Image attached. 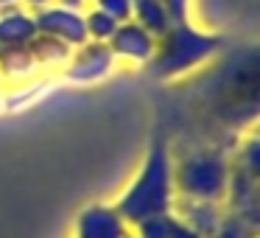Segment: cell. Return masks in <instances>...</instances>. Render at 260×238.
<instances>
[{
  "mask_svg": "<svg viewBox=\"0 0 260 238\" xmlns=\"http://www.w3.org/2000/svg\"><path fill=\"white\" fill-rule=\"evenodd\" d=\"M176 191H174V160L171 152L162 140H157L148 148L146 160H143L140 171H137L135 182L126 188V193L120 196V202L115 204V210L120 213V219L129 227H135L137 221L148 219V216L171 213L176 207Z\"/></svg>",
  "mask_w": 260,
  "mask_h": 238,
  "instance_id": "obj_1",
  "label": "cell"
},
{
  "mask_svg": "<svg viewBox=\"0 0 260 238\" xmlns=\"http://www.w3.org/2000/svg\"><path fill=\"white\" fill-rule=\"evenodd\" d=\"M221 48H224V37L204 34L187 23H174L157 40L154 56L148 59V68L157 79H176V76L204 65Z\"/></svg>",
  "mask_w": 260,
  "mask_h": 238,
  "instance_id": "obj_2",
  "label": "cell"
},
{
  "mask_svg": "<svg viewBox=\"0 0 260 238\" xmlns=\"http://www.w3.org/2000/svg\"><path fill=\"white\" fill-rule=\"evenodd\" d=\"M230 163L221 152H193L174 165V191L185 202H218L226 199Z\"/></svg>",
  "mask_w": 260,
  "mask_h": 238,
  "instance_id": "obj_3",
  "label": "cell"
},
{
  "mask_svg": "<svg viewBox=\"0 0 260 238\" xmlns=\"http://www.w3.org/2000/svg\"><path fill=\"white\" fill-rule=\"evenodd\" d=\"M31 14H34V25H37V34L40 37H51V40L68 45L70 51L87 42L84 14L81 12H70V9H62L53 3V6L31 12Z\"/></svg>",
  "mask_w": 260,
  "mask_h": 238,
  "instance_id": "obj_4",
  "label": "cell"
},
{
  "mask_svg": "<svg viewBox=\"0 0 260 238\" xmlns=\"http://www.w3.org/2000/svg\"><path fill=\"white\" fill-rule=\"evenodd\" d=\"M115 68V53L107 42H84L70 53L68 76L73 81H98Z\"/></svg>",
  "mask_w": 260,
  "mask_h": 238,
  "instance_id": "obj_5",
  "label": "cell"
},
{
  "mask_svg": "<svg viewBox=\"0 0 260 238\" xmlns=\"http://www.w3.org/2000/svg\"><path fill=\"white\" fill-rule=\"evenodd\" d=\"M129 224L112 204H90L76 219V238H126Z\"/></svg>",
  "mask_w": 260,
  "mask_h": 238,
  "instance_id": "obj_6",
  "label": "cell"
},
{
  "mask_svg": "<svg viewBox=\"0 0 260 238\" xmlns=\"http://www.w3.org/2000/svg\"><path fill=\"white\" fill-rule=\"evenodd\" d=\"M109 51L115 53V59H132V62H148L154 56V48H157V37H151L146 28L135 23V20H126L115 28L112 40L107 42Z\"/></svg>",
  "mask_w": 260,
  "mask_h": 238,
  "instance_id": "obj_7",
  "label": "cell"
},
{
  "mask_svg": "<svg viewBox=\"0 0 260 238\" xmlns=\"http://www.w3.org/2000/svg\"><path fill=\"white\" fill-rule=\"evenodd\" d=\"M37 25H34V14L25 9L14 6L0 12V51H20L28 48L37 40Z\"/></svg>",
  "mask_w": 260,
  "mask_h": 238,
  "instance_id": "obj_8",
  "label": "cell"
},
{
  "mask_svg": "<svg viewBox=\"0 0 260 238\" xmlns=\"http://www.w3.org/2000/svg\"><path fill=\"white\" fill-rule=\"evenodd\" d=\"M174 204H179L176 219L182 224H187L193 232H199L202 238H213L226 219V213L221 210L218 202H185V199H179Z\"/></svg>",
  "mask_w": 260,
  "mask_h": 238,
  "instance_id": "obj_9",
  "label": "cell"
},
{
  "mask_svg": "<svg viewBox=\"0 0 260 238\" xmlns=\"http://www.w3.org/2000/svg\"><path fill=\"white\" fill-rule=\"evenodd\" d=\"M132 20L157 40L174 25L162 0H132Z\"/></svg>",
  "mask_w": 260,
  "mask_h": 238,
  "instance_id": "obj_10",
  "label": "cell"
},
{
  "mask_svg": "<svg viewBox=\"0 0 260 238\" xmlns=\"http://www.w3.org/2000/svg\"><path fill=\"white\" fill-rule=\"evenodd\" d=\"M120 23H115L109 14H104L101 9H87L84 12V28H87V42H109Z\"/></svg>",
  "mask_w": 260,
  "mask_h": 238,
  "instance_id": "obj_11",
  "label": "cell"
},
{
  "mask_svg": "<svg viewBox=\"0 0 260 238\" xmlns=\"http://www.w3.org/2000/svg\"><path fill=\"white\" fill-rule=\"evenodd\" d=\"M176 213H159V216H148V219L137 221L135 224V238H171V230H174Z\"/></svg>",
  "mask_w": 260,
  "mask_h": 238,
  "instance_id": "obj_12",
  "label": "cell"
},
{
  "mask_svg": "<svg viewBox=\"0 0 260 238\" xmlns=\"http://www.w3.org/2000/svg\"><path fill=\"white\" fill-rule=\"evenodd\" d=\"M31 56L37 59V65L42 62H62V59H70V48L62 45V42L51 40V37H37L28 45Z\"/></svg>",
  "mask_w": 260,
  "mask_h": 238,
  "instance_id": "obj_13",
  "label": "cell"
},
{
  "mask_svg": "<svg viewBox=\"0 0 260 238\" xmlns=\"http://www.w3.org/2000/svg\"><path fill=\"white\" fill-rule=\"evenodd\" d=\"M95 9L115 20V23H126L132 20V0H95Z\"/></svg>",
  "mask_w": 260,
  "mask_h": 238,
  "instance_id": "obj_14",
  "label": "cell"
},
{
  "mask_svg": "<svg viewBox=\"0 0 260 238\" xmlns=\"http://www.w3.org/2000/svg\"><path fill=\"white\" fill-rule=\"evenodd\" d=\"M213 238H254V230L249 224H243L241 219H235V216H226L221 230Z\"/></svg>",
  "mask_w": 260,
  "mask_h": 238,
  "instance_id": "obj_15",
  "label": "cell"
},
{
  "mask_svg": "<svg viewBox=\"0 0 260 238\" xmlns=\"http://www.w3.org/2000/svg\"><path fill=\"white\" fill-rule=\"evenodd\" d=\"M174 23H187V3L190 0H162Z\"/></svg>",
  "mask_w": 260,
  "mask_h": 238,
  "instance_id": "obj_16",
  "label": "cell"
},
{
  "mask_svg": "<svg viewBox=\"0 0 260 238\" xmlns=\"http://www.w3.org/2000/svg\"><path fill=\"white\" fill-rule=\"evenodd\" d=\"M171 238H202L199 232H193L187 224H182L179 219L174 221V230H171Z\"/></svg>",
  "mask_w": 260,
  "mask_h": 238,
  "instance_id": "obj_17",
  "label": "cell"
},
{
  "mask_svg": "<svg viewBox=\"0 0 260 238\" xmlns=\"http://www.w3.org/2000/svg\"><path fill=\"white\" fill-rule=\"evenodd\" d=\"M56 6L62 9H70V12H87V0H56Z\"/></svg>",
  "mask_w": 260,
  "mask_h": 238,
  "instance_id": "obj_18",
  "label": "cell"
},
{
  "mask_svg": "<svg viewBox=\"0 0 260 238\" xmlns=\"http://www.w3.org/2000/svg\"><path fill=\"white\" fill-rule=\"evenodd\" d=\"M20 3H25V6L31 9V12H40V9H48V6H53L56 0H20Z\"/></svg>",
  "mask_w": 260,
  "mask_h": 238,
  "instance_id": "obj_19",
  "label": "cell"
},
{
  "mask_svg": "<svg viewBox=\"0 0 260 238\" xmlns=\"http://www.w3.org/2000/svg\"><path fill=\"white\" fill-rule=\"evenodd\" d=\"M126 238H135V235H132V232H126Z\"/></svg>",
  "mask_w": 260,
  "mask_h": 238,
  "instance_id": "obj_20",
  "label": "cell"
}]
</instances>
